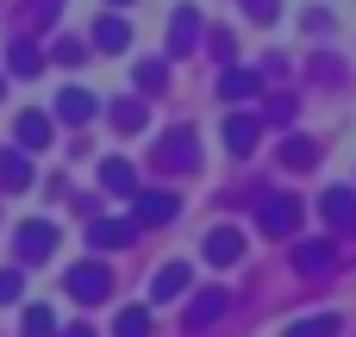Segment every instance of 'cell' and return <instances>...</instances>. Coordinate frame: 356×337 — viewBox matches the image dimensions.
Masks as SVG:
<instances>
[{
  "instance_id": "cell-26",
  "label": "cell",
  "mask_w": 356,
  "mask_h": 337,
  "mask_svg": "<svg viewBox=\"0 0 356 337\" xmlns=\"http://www.w3.org/2000/svg\"><path fill=\"white\" fill-rule=\"evenodd\" d=\"M113 337H150V313H144V306H125L119 325H113Z\"/></svg>"
},
{
  "instance_id": "cell-25",
  "label": "cell",
  "mask_w": 356,
  "mask_h": 337,
  "mask_svg": "<svg viewBox=\"0 0 356 337\" xmlns=\"http://www.w3.org/2000/svg\"><path fill=\"white\" fill-rule=\"evenodd\" d=\"M138 88H144V94H163V88H169V63H163V56L138 63Z\"/></svg>"
},
{
  "instance_id": "cell-2",
  "label": "cell",
  "mask_w": 356,
  "mask_h": 337,
  "mask_svg": "<svg viewBox=\"0 0 356 337\" xmlns=\"http://www.w3.org/2000/svg\"><path fill=\"white\" fill-rule=\"evenodd\" d=\"M257 225H263V238H294L300 200H294V194H263V200H257Z\"/></svg>"
},
{
  "instance_id": "cell-29",
  "label": "cell",
  "mask_w": 356,
  "mask_h": 337,
  "mask_svg": "<svg viewBox=\"0 0 356 337\" xmlns=\"http://www.w3.org/2000/svg\"><path fill=\"white\" fill-rule=\"evenodd\" d=\"M63 337H94V325H69V331H63Z\"/></svg>"
},
{
  "instance_id": "cell-15",
  "label": "cell",
  "mask_w": 356,
  "mask_h": 337,
  "mask_svg": "<svg viewBox=\"0 0 356 337\" xmlns=\"http://www.w3.org/2000/svg\"><path fill=\"white\" fill-rule=\"evenodd\" d=\"M188 281H194V269H188V263H163V269H156V281H150V300H181V294H188Z\"/></svg>"
},
{
  "instance_id": "cell-14",
  "label": "cell",
  "mask_w": 356,
  "mask_h": 337,
  "mask_svg": "<svg viewBox=\"0 0 356 337\" xmlns=\"http://www.w3.org/2000/svg\"><path fill=\"white\" fill-rule=\"evenodd\" d=\"M94 50H100V56L131 50V25H125V19H113V13H106V19H94Z\"/></svg>"
},
{
  "instance_id": "cell-6",
  "label": "cell",
  "mask_w": 356,
  "mask_h": 337,
  "mask_svg": "<svg viewBox=\"0 0 356 337\" xmlns=\"http://www.w3.org/2000/svg\"><path fill=\"white\" fill-rule=\"evenodd\" d=\"M131 238H138V219H113V213L88 219V244H94V250H125Z\"/></svg>"
},
{
  "instance_id": "cell-12",
  "label": "cell",
  "mask_w": 356,
  "mask_h": 337,
  "mask_svg": "<svg viewBox=\"0 0 356 337\" xmlns=\"http://www.w3.org/2000/svg\"><path fill=\"white\" fill-rule=\"evenodd\" d=\"M257 138H263V119H257V113H232V119H225V150H232V156H250Z\"/></svg>"
},
{
  "instance_id": "cell-24",
  "label": "cell",
  "mask_w": 356,
  "mask_h": 337,
  "mask_svg": "<svg viewBox=\"0 0 356 337\" xmlns=\"http://www.w3.org/2000/svg\"><path fill=\"white\" fill-rule=\"evenodd\" d=\"M313 163H319V144L313 138H288L282 144V169H313Z\"/></svg>"
},
{
  "instance_id": "cell-17",
  "label": "cell",
  "mask_w": 356,
  "mask_h": 337,
  "mask_svg": "<svg viewBox=\"0 0 356 337\" xmlns=\"http://www.w3.org/2000/svg\"><path fill=\"white\" fill-rule=\"evenodd\" d=\"M13 138H19V150H25V156H31V150H50V119H44V113H19Z\"/></svg>"
},
{
  "instance_id": "cell-4",
  "label": "cell",
  "mask_w": 356,
  "mask_h": 337,
  "mask_svg": "<svg viewBox=\"0 0 356 337\" xmlns=\"http://www.w3.org/2000/svg\"><path fill=\"white\" fill-rule=\"evenodd\" d=\"M50 256H56V225H50V219H25V225H19V269L50 263Z\"/></svg>"
},
{
  "instance_id": "cell-13",
  "label": "cell",
  "mask_w": 356,
  "mask_h": 337,
  "mask_svg": "<svg viewBox=\"0 0 356 337\" xmlns=\"http://www.w3.org/2000/svg\"><path fill=\"white\" fill-rule=\"evenodd\" d=\"M319 213H325L332 231H350L356 225V194L350 188H325V194H319Z\"/></svg>"
},
{
  "instance_id": "cell-20",
  "label": "cell",
  "mask_w": 356,
  "mask_h": 337,
  "mask_svg": "<svg viewBox=\"0 0 356 337\" xmlns=\"http://www.w3.org/2000/svg\"><path fill=\"white\" fill-rule=\"evenodd\" d=\"M6 69L31 81V75H44V50H38L31 38H13V50H6Z\"/></svg>"
},
{
  "instance_id": "cell-9",
  "label": "cell",
  "mask_w": 356,
  "mask_h": 337,
  "mask_svg": "<svg viewBox=\"0 0 356 337\" xmlns=\"http://www.w3.org/2000/svg\"><path fill=\"white\" fill-rule=\"evenodd\" d=\"M294 269H300V275H332V269H338V244H332V238L294 244Z\"/></svg>"
},
{
  "instance_id": "cell-10",
  "label": "cell",
  "mask_w": 356,
  "mask_h": 337,
  "mask_svg": "<svg viewBox=\"0 0 356 337\" xmlns=\"http://www.w3.org/2000/svg\"><path fill=\"white\" fill-rule=\"evenodd\" d=\"M225 306H232V294H225V288H200V294L188 300V331L219 325V319H225Z\"/></svg>"
},
{
  "instance_id": "cell-3",
  "label": "cell",
  "mask_w": 356,
  "mask_h": 337,
  "mask_svg": "<svg viewBox=\"0 0 356 337\" xmlns=\"http://www.w3.org/2000/svg\"><path fill=\"white\" fill-rule=\"evenodd\" d=\"M69 294H75L81 306H100V300L113 294V269H106V263H94V256H88V263H75V269H69Z\"/></svg>"
},
{
  "instance_id": "cell-31",
  "label": "cell",
  "mask_w": 356,
  "mask_h": 337,
  "mask_svg": "<svg viewBox=\"0 0 356 337\" xmlns=\"http://www.w3.org/2000/svg\"><path fill=\"white\" fill-rule=\"evenodd\" d=\"M0 94H6V81H0Z\"/></svg>"
},
{
  "instance_id": "cell-21",
  "label": "cell",
  "mask_w": 356,
  "mask_h": 337,
  "mask_svg": "<svg viewBox=\"0 0 356 337\" xmlns=\"http://www.w3.org/2000/svg\"><path fill=\"white\" fill-rule=\"evenodd\" d=\"M257 88H263V75H257V69H238V63H232V69L219 75V100H250Z\"/></svg>"
},
{
  "instance_id": "cell-27",
  "label": "cell",
  "mask_w": 356,
  "mask_h": 337,
  "mask_svg": "<svg viewBox=\"0 0 356 337\" xmlns=\"http://www.w3.org/2000/svg\"><path fill=\"white\" fill-rule=\"evenodd\" d=\"M25 294V269H0V306H13Z\"/></svg>"
},
{
  "instance_id": "cell-23",
  "label": "cell",
  "mask_w": 356,
  "mask_h": 337,
  "mask_svg": "<svg viewBox=\"0 0 356 337\" xmlns=\"http://www.w3.org/2000/svg\"><path fill=\"white\" fill-rule=\"evenodd\" d=\"M338 331V313H307V319H294L282 337H332Z\"/></svg>"
},
{
  "instance_id": "cell-18",
  "label": "cell",
  "mask_w": 356,
  "mask_h": 337,
  "mask_svg": "<svg viewBox=\"0 0 356 337\" xmlns=\"http://www.w3.org/2000/svg\"><path fill=\"white\" fill-rule=\"evenodd\" d=\"M100 188H106V194H125V200H131V194H138V169H131L125 156H106V163H100Z\"/></svg>"
},
{
  "instance_id": "cell-19",
  "label": "cell",
  "mask_w": 356,
  "mask_h": 337,
  "mask_svg": "<svg viewBox=\"0 0 356 337\" xmlns=\"http://www.w3.org/2000/svg\"><path fill=\"white\" fill-rule=\"evenodd\" d=\"M19 337H63V319L38 300V306H25V313H19Z\"/></svg>"
},
{
  "instance_id": "cell-7",
  "label": "cell",
  "mask_w": 356,
  "mask_h": 337,
  "mask_svg": "<svg viewBox=\"0 0 356 337\" xmlns=\"http://www.w3.org/2000/svg\"><path fill=\"white\" fill-rule=\"evenodd\" d=\"M94 113H100V100L88 88H63L56 106H50V119H63V125H94Z\"/></svg>"
},
{
  "instance_id": "cell-28",
  "label": "cell",
  "mask_w": 356,
  "mask_h": 337,
  "mask_svg": "<svg viewBox=\"0 0 356 337\" xmlns=\"http://www.w3.org/2000/svg\"><path fill=\"white\" fill-rule=\"evenodd\" d=\"M244 13H250V19H257V25H269V19H275V13H282V0H244Z\"/></svg>"
},
{
  "instance_id": "cell-22",
  "label": "cell",
  "mask_w": 356,
  "mask_h": 337,
  "mask_svg": "<svg viewBox=\"0 0 356 337\" xmlns=\"http://www.w3.org/2000/svg\"><path fill=\"white\" fill-rule=\"evenodd\" d=\"M106 119H113V131H125V138H131V131H144V119H150V113H144V100H113V106H106Z\"/></svg>"
},
{
  "instance_id": "cell-8",
  "label": "cell",
  "mask_w": 356,
  "mask_h": 337,
  "mask_svg": "<svg viewBox=\"0 0 356 337\" xmlns=\"http://www.w3.org/2000/svg\"><path fill=\"white\" fill-rule=\"evenodd\" d=\"M200 256H207L213 269H232V263L244 256V231H232V225H213V231H207V244H200Z\"/></svg>"
},
{
  "instance_id": "cell-11",
  "label": "cell",
  "mask_w": 356,
  "mask_h": 337,
  "mask_svg": "<svg viewBox=\"0 0 356 337\" xmlns=\"http://www.w3.org/2000/svg\"><path fill=\"white\" fill-rule=\"evenodd\" d=\"M194 44H200V13L194 6H175L169 13V56H188Z\"/></svg>"
},
{
  "instance_id": "cell-30",
  "label": "cell",
  "mask_w": 356,
  "mask_h": 337,
  "mask_svg": "<svg viewBox=\"0 0 356 337\" xmlns=\"http://www.w3.org/2000/svg\"><path fill=\"white\" fill-rule=\"evenodd\" d=\"M106 6H125V0H106Z\"/></svg>"
},
{
  "instance_id": "cell-16",
  "label": "cell",
  "mask_w": 356,
  "mask_h": 337,
  "mask_svg": "<svg viewBox=\"0 0 356 337\" xmlns=\"http://www.w3.org/2000/svg\"><path fill=\"white\" fill-rule=\"evenodd\" d=\"M0 188H6V194H25V188H31V156H25L19 144L0 150Z\"/></svg>"
},
{
  "instance_id": "cell-5",
  "label": "cell",
  "mask_w": 356,
  "mask_h": 337,
  "mask_svg": "<svg viewBox=\"0 0 356 337\" xmlns=\"http://www.w3.org/2000/svg\"><path fill=\"white\" fill-rule=\"evenodd\" d=\"M175 213H181V200L163 194V188H138V194H131V219H138V225H169Z\"/></svg>"
},
{
  "instance_id": "cell-1",
  "label": "cell",
  "mask_w": 356,
  "mask_h": 337,
  "mask_svg": "<svg viewBox=\"0 0 356 337\" xmlns=\"http://www.w3.org/2000/svg\"><path fill=\"white\" fill-rule=\"evenodd\" d=\"M156 169H169V175L200 169V138H194V125H175V131L156 138Z\"/></svg>"
}]
</instances>
